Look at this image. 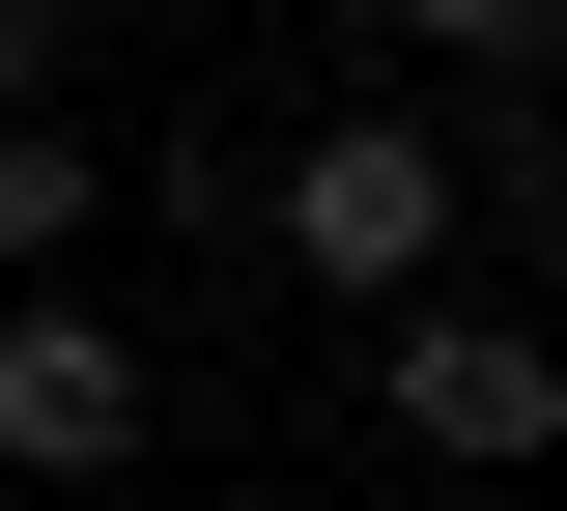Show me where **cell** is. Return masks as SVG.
<instances>
[{
    "label": "cell",
    "instance_id": "4",
    "mask_svg": "<svg viewBox=\"0 0 567 511\" xmlns=\"http://www.w3.org/2000/svg\"><path fill=\"white\" fill-rule=\"evenodd\" d=\"M85 227H114V171H85V114H0V285H58Z\"/></svg>",
    "mask_w": 567,
    "mask_h": 511
},
{
    "label": "cell",
    "instance_id": "1",
    "mask_svg": "<svg viewBox=\"0 0 567 511\" xmlns=\"http://www.w3.org/2000/svg\"><path fill=\"white\" fill-rule=\"evenodd\" d=\"M256 256H284L312 313H425L454 256H483V143H454V114H312L284 200H256Z\"/></svg>",
    "mask_w": 567,
    "mask_h": 511
},
{
    "label": "cell",
    "instance_id": "7",
    "mask_svg": "<svg viewBox=\"0 0 567 511\" xmlns=\"http://www.w3.org/2000/svg\"><path fill=\"white\" fill-rule=\"evenodd\" d=\"M511 511H539V483H511Z\"/></svg>",
    "mask_w": 567,
    "mask_h": 511
},
{
    "label": "cell",
    "instance_id": "2",
    "mask_svg": "<svg viewBox=\"0 0 567 511\" xmlns=\"http://www.w3.org/2000/svg\"><path fill=\"white\" fill-rule=\"evenodd\" d=\"M369 398H398V454H483V483H539V454H567V341H539V313H483V285L369 313Z\"/></svg>",
    "mask_w": 567,
    "mask_h": 511
},
{
    "label": "cell",
    "instance_id": "3",
    "mask_svg": "<svg viewBox=\"0 0 567 511\" xmlns=\"http://www.w3.org/2000/svg\"><path fill=\"white\" fill-rule=\"evenodd\" d=\"M142 427H171L142 313H85V285H0V483H142Z\"/></svg>",
    "mask_w": 567,
    "mask_h": 511
},
{
    "label": "cell",
    "instance_id": "5",
    "mask_svg": "<svg viewBox=\"0 0 567 511\" xmlns=\"http://www.w3.org/2000/svg\"><path fill=\"white\" fill-rule=\"evenodd\" d=\"M369 29H398V58H454V85H539V58H567V0H369Z\"/></svg>",
    "mask_w": 567,
    "mask_h": 511
},
{
    "label": "cell",
    "instance_id": "6",
    "mask_svg": "<svg viewBox=\"0 0 567 511\" xmlns=\"http://www.w3.org/2000/svg\"><path fill=\"white\" fill-rule=\"evenodd\" d=\"M0 114H58V0H0Z\"/></svg>",
    "mask_w": 567,
    "mask_h": 511
}]
</instances>
